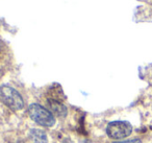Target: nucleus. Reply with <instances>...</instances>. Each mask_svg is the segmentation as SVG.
<instances>
[{
	"label": "nucleus",
	"mask_w": 152,
	"mask_h": 143,
	"mask_svg": "<svg viewBox=\"0 0 152 143\" xmlns=\"http://www.w3.org/2000/svg\"><path fill=\"white\" fill-rule=\"evenodd\" d=\"M0 100L13 111H19L24 107V99L16 89L7 85L0 87Z\"/></svg>",
	"instance_id": "2"
},
{
	"label": "nucleus",
	"mask_w": 152,
	"mask_h": 143,
	"mask_svg": "<svg viewBox=\"0 0 152 143\" xmlns=\"http://www.w3.org/2000/svg\"><path fill=\"white\" fill-rule=\"evenodd\" d=\"M133 128L130 122L124 120L112 121L106 126V134L110 139L116 141H122L127 139L132 134Z\"/></svg>",
	"instance_id": "3"
},
{
	"label": "nucleus",
	"mask_w": 152,
	"mask_h": 143,
	"mask_svg": "<svg viewBox=\"0 0 152 143\" xmlns=\"http://www.w3.org/2000/svg\"><path fill=\"white\" fill-rule=\"evenodd\" d=\"M28 114L29 117L41 126L51 128L55 124V117L53 114L39 103H31L28 107Z\"/></svg>",
	"instance_id": "1"
},
{
	"label": "nucleus",
	"mask_w": 152,
	"mask_h": 143,
	"mask_svg": "<svg viewBox=\"0 0 152 143\" xmlns=\"http://www.w3.org/2000/svg\"><path fill=\"white\" fill-rule=\"evenodd\" d=\"M48 110L53 114V116H56L58 118H65L68 114V109L59 99L49 98L47 100Z\"/></svg>",
	"instance_id": "4"
},
{
	"label": "nucleus",
	"mask_w": 152,
	"mask_h": 143,
	"mask_svg": "<svg viewBox=\"0 0 152 143\" xmlns=\"http://www.w3.org/2000/svg\"><path fill=\"white\" fill-rule=\"evenodd\" d=\"M29 136L34 143H48L46 133L40 128H32L29 132Z\"/></svg>",
	"instance_id": "5"
},
{
	"label": "nucleus",
	"mask_w": 152,
	"mask_h": 143,
	"mask_svg": "<svg viewBox=\"0 0 152 143\" xmlns=\"http://www.w3.org/2000/svg\"><path fill=\"white\" fill-rule=\"evenodd\" d=\"M142 141L140 139H129V140H122V141H116L114 143H141Z\"/></svg>",
	"instance_id": "6"
}]
</instances>
